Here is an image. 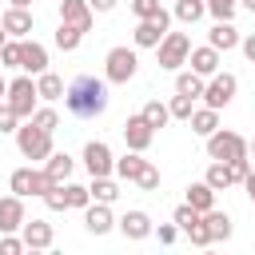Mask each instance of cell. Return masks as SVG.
<instances>
[{
	"instance_id": "e0dca14e",
	"label": "cell",
	"mask_w": 255,
	"mask_h": 255,
	"mask_svg": "<svg viewBox=\"0 0 255 255\" xmlns=\"http://www.w3.org/2000/svg\"><path fill=\"white\" fill-rule=\"evenodd\" d=\"M187 64H191V72H195L199 80H203V76H215V72H219V52L207 48V44H203V48H191Z\"/></svg>"
},
{
	"instance_id": "83f0119b",
	"label": "cell",
	"mask_w": 255,
	"mask_h": 255,
	"mask_svg": "<svg viewBox=\"0 0 255 255\" xmlns=\"http://www.w3.org/2000/svg\"><path fill=\"white\" fill-rule=\"evenodd\" d=\"M139 116H143V124H147L151 131H155V128H163V124L171 120V116H167V104H159V100H147Z\"/></svg>"
},
{
	"instance_id": "b9f144b4",
	"label": "cell",
	"mask_w": 255,
	"mask_h": 255,
	"mask_svg": "<svg viewBox=\"0 0 255 255\" xmlns=\"http://www.w3.org/2000/svg\"><path fill=\"white\" fill-rule=\"evenodd\" d=\"M44 203H48V211H68V199H64V183H56V187L44 195Z\"/></svg>"
},
{
	"instance_id": "f907efd6",
	"label": "cell",
	"mask_w": 255,
	"mask_h": 255,
	"mask_svg": "<svg viewBox=\"0 0 255 255\" xmlns=\"http://www.w3.org/2000/svg\"><path fill=\"white\" fill-rule=\"evenodd\" d=\"M243 187H247V195H251V203H255V167H251V175L243 179Z\"/></svg>"
},
{
	"instance_id": "d4e9b609",
	"label": "cell",
	"mask_w": 255,
	"mask_h": 255,
	"mask_svg": "<svg viewBox=\"0 0 255 255\" xmlns=\"http://www.w3.org/2000/svg\"><path fill=\"white\" fill-rule=\"evenodd\" d=\"M36 96L40 100H64V80L56 76V72H44V76H36Z\"/></svg>"
},
{
	"instance_id": "8d00e7d4",
	"label": "cell",
	"mask_w": 255,
	"mask_h": 255,
	"mask_svg": "<svg viewBox=\"0 0 255 255\" xmlns=\"http://www.w3.org/2000/svg\"><path fill=\"white\" fill-rule=\"evenodd\" d=\"M131 12H135L139 20H159V16H163V4H159V0H131Z\"/></svg>"
},
{
	"instance_id": "9c48e42d",
	"label": "cell",
	"mask_w": 255,
	"mask_h": 255,
	"mask_svg": "<svg viewBox=\"0 0 255 255\" xmlns=\"http://www.w3.org/2000/svg\"><path fill=\"white\" fill-rule=\"evenodd\" d=\"M167 28H171V16L163 12L159 20H139L135 32H131V40H135V48H159V40L167 36Z\"/></svg>"
},
{
	"instance_id": "cb8c5ba5",
	"label": "cell",
	"mask_w": 255,
	"mask_h": 255,
	"mask_svg": "<svg viewBox=\"0 0 255 255\" xmlns=\"http://www.w3.org/2000/svg\"><path fill=\"white\" fill-rule=\"evenodd\" d=\"M203 227H207L211 243L231 239V215H227V211H207V215H203Z\"/></svg>"
},
{
	"instance_id": "603a6c76",
	"label": "cell",
	"mask_w": 255,
	"mask_h": 255,
	"mask_svg": "<svg viewBox=\"0 0 255 255\" xmlns=\"http://www.w3.org/2000/svg\"><path fill=\"white\" fill-rule=\"evenodd\" d=\"M143 167H147V159H143V155H139V151H128V155H124V159H116V167H112V171H116V175H120V179H128V183H135V179H139V171H143Z\"/></svg>"
},
{
	"instance_id": "680465c9",
	"label": "cell",
	"mask_w": 255,
	"mask_h": 255,
	"mask_svg": "<svg viewBox=\"0 0 255 255\" xmlns=\"http://www.w3.org/2000/svg\"><path fill=\"white\" fill-rule=\"evenodd\" d=\"M203 255H215V251H203Z\"/></svg>"
},
{
	"instance_id": "d6a6232c",
	"label": "cell",
	"mask_w": 255,
	"mask_h": 255,
	"mask_svg": "<svg viewBox=\"0 0 255 255\" xmlns=\"http://www.w3.org/2000/svg\"><path fill=\"white\" fill-rule=\"evenodd\" d=\"M8 187H12V195H16V199L32 195V167H16V171H12V179H8Z\"/></svg>"
},
{
	"instance_id": "9f6ffc18",
	"label": "cell",
	"mask_w": 255,
	"mask_h": 255,
	"mask_svg": "<svg viewBox=\"0 0 255 255\" xmlns=\"http://www.w3.org/2000/svg\"><path fill=\"white\" fill-rule=\"evenodd\" d=\"M4 44H8V36H4V28H0V48H4Z\"/></svg>"
},
{
	"instance_id": "44dd1931",
	"label": "cell",
	"mask_w": 255,
	"mask_h": 255,
	"mask_svg": "<svg viewBox=\"0 0 255 255\" xmlns=\"http://www.w3.org/2000/svg\"><path fill=\"white\" fill-rule=\"evenodd\" d=\"M187 207L199 211V215L215 211V191H211L207 183H191V187H187Z\"/></svg>"
},
{
	"instance_id": "c3c4849f",
	"label": "cell",
	"mask_w": 255,
	"mask_h": 255,
	"mask_svg": "<svg viewBox=\"0 0 255 255\" xmlns=\"http://www.w3.org/2000/svg\"><path fill=\"white\" fill-rule=\"evenodd\" d=\"M239 48H243V56L255 64V32H251V36H243V40H239Z\"/></svg>"
},
{
	"instance_id": "91938a15",
	"label": "cell",
	"mask_w": 255,
	"mask_h": 255,
	"mask_svg": "<svg viewBox=\"0 0 255 255\" xmlns=\"http://www.w3.org/2000/svg\"><path fill=\"white\" fill-rule=\"evenodd\" d=\"M159 4H163V0H159Z\"/></svg>"
},
{
	"instance_id": "2e32d148",
	"label": "cell",
	"mask_w": 255,
	"mask_h": 255,
	"mask_svg": "<svg viewBox=\"0 0 255 255\" xmlns=\"http://www.w3.org/2000/svg\"><path fill=\"white\" fill-rule=\"evenodd\" d=\"M0 28H4V36L24 40V36L32 32V12H28V8H8V12L0 16Z\"/></svg>"
},
{
	"instance_id": "11a10c76",
	"label": "cell",
	"mask_w": 255,
	"mask_h": 255,
	"mask_svg": "<svg viewBox=\"0 0 255 255\" xmlns=\"http://www.w3.org/2000/svg\"><path fill=\"white\" fill-rule=\"evenodd\" d=\"M247 159H255V139H251V143H247Z\"/></svg>"
},
{
	"instance_id": "9a60e30c",
	"label": "cell",
	"mask_w": 255,
	"mask_h": 255,
	"mask_svg": "<svg viewBox=\"0 0 255 255\" xmlns=\"http://www.w3.org/2000/svg\"><path fill=\"white\" fill-rule=\"evenodd\" d=\"M120 231H124V239H147L151 231H155V223H151V215L147 211H139V207H131L120 223H116Z\"/></svg>"
},
{
	"instance_id": "816d5d0a",
	"label": "cell",
	"mask_w": 255,
	"mask_h": 255,
	"mask_svg": "<svg viewBox=\"0 0 255 255\" xmlns=\"http://www.w3.org/2000/svg\"><path fill=\"white\" fill-rule=\"evenodd\" d=\"M12 8H32V0H8Z\"/></svg>"
},
{
	"instance_id": "1f68e13d",
	"label": "cell",
	"mask_w": 255,
	"mask_h": 255,
	"mask_svg": "<svg viewBox=\"0 0 255 255\" xmlns=\"http://www.w3.org/2000/svg\"><path fill=\"white\" fill-rule=\"evenodd\" d=\"M203 183H207L211 191L231 187V171H227V163H211V167H207V175H203Z\"/></svg>"
},
{
	"instance_id": "7dc6e473",
	"label": "cell",
	"mask_w": 255,
	"mask_h": 255,
	"mask_svg": "<svg viewBox=\"0 0 255 255\" xmlns=\"http://www.w3.org/2000/svg\"><path fill=\"white\" fill-rule=\"evenodd\" d=\"M151 235H159V243H175V235H179V227L175 223H159Z\"/></svg>"
},
{
	"instance_id": "7a4b0ae2",
	"label": "cell",
	"mask_w": 255,
	"mask_h": 255,
	"mask_svg": "<svg viewBox=\"0 0 255 255\" xmlns=\"http://www.w3.org/2000/svg\"><path fill=\"white\" fill-rule=\"evenodd\" d=\"M207 155L211 163H231V159H247V139L239 131H211L207 135Z\"/></svg>"
},
{
	"instance_id": "ab89813d",
	"label": "cell",
	"mask_w": 255,
	"mask_h": 255,
	"mask_svg": "<svg viewBox=\"0 0 255 255\" xmlns=\"http://www.w3.org/2000/svg\"><path fill=\"white\" fill-rule=\"evenodd\" d=\"M183 235H187V239H191L195 247H211V235H207V227H203V215H199V223H191V227H187Z\"/></svg>"
},
{
	"instance_id": "6f0895ef",
	"label": "cell",
	"mask_w": 255,
	"mask_h": 255,
	"mask_svg": "<svg viewBox=\"0 0 255 255\" xmlns=\"http://www.w3.org/2000/svg\"><path fill=\"white\" fill-rule=\"evenodd\" d=\"M24 255H44V251H24Z\"/></svg>"
},
{
	"instance_id": "bcb514c9",
	"label": "cell",
	"mask_w": 255,
	"mask_h": 255,
	"mask_svg": "<svg viewBox=\"0 0 255 255\" xmlns=\"http://www.w3.org/2000/svg\"><path fill=\"white\" fill-rule=\"evenodd\" d=\"M20 128V120H16V112L8 108V104H0V131H16Z\"/></svg>"
},
{
	"instance_id": "7402d4cb",
	"label": "cell",
	"mask_w": 255,
	"mask_h": 255,
	"mask_svg": "<svg viewBox=\"0 0 255 255\" xmlns=\"http://www.w3.org/2000/svg\"><path fill=\"white\" fill-rule=\"evenodd\" d=\"M187 124H191V131H195V135H203V139H207L211 131H219V112H211V108H195Z\"/></svg>"
},
{
	"instance_id": "3957f363",
	"label": "cell",
	"mask_w": 255,
	"mask_h": 255,
	"mask_svg": "<svg viewBox=\"0 0 255 255\" xmlns=\"http://www.w3.org/2000/svg\"><path fill=\"white\" fill-rule=\"evenodd\" d=\"M139 72V56H135V48H112L108 56H104V80L108 84H128L131 76Z\"/></svg>"
},
{
	"instance_id": "8fae6325",
	"label": "cell",
	"mask_w": 255,
	"mask_h": 255,
	"mask_svg": "<svg viewBox=\"0 0 255 255\" xmlns=\"http://www.w3.org/2000/svg\"><path fill=\"white\" fill-rule=\"evenodd\" d=\"M151 139H155V131L143 124V116H128L124 120V143H128V151H147L151 147Z\"/></svg>"
},
{
	"instance_id": "7c38bea8",
	"label": "cell",
	"mask_w": 255,
	"mask_h": 255,
	"mask_svg": "<svg viewBox=\"0 0 255 255\" xmlns=\"http://www.w3.org/2000/svg\"><path fill=\"white\" fill-rule=\"evenodd\" d=\"M96 12L88 8V0H60V24H72L76 32H92Z\"/></svg>"
},
{
	"instance_id": "5b68a950",
	"label": "cell",
	"mask_w": 255,
	"mask_h": 255,
	"mask_svg": "<svg viewBox=\"0 0 255 255\" xmlns=\"http://www.w3.org/2000/svg\"><path fill=\"white\" fill-rule=\"evenodd\" d=\"M235 92H239V80H235L231 72H215V76L203 84V108L219 112V108H227V104L235 100Z\"/></svg>"
},
{
	"instance_id": "d590c367",
	"label": "cell",
	"mask_w": 255,
	"mask_h": 255,
	"mask_svg": "<svg viewBox=\"0 0 255 255\" xmlns=\"http://www.w3.org/2000/svg\"><path fill=\"white\" fill-rule=\"evenodd\" d=\"M64 199H68V207H92V195L80 183H64Z\"/></svg>"
},
{
	"instance_id": "836d02e7",
	"label": "cell",
	"mask_w": 255,
	"mask_h": 255,
	"mask_svg": "<svg viewBox=\"0 0 255 255\" xmlns=\"http://www.w3.org/2000/svg\"><path fill=\"white\" fill-rule=\"evenodd\" d=\"M207 4V12L215 16V24H231V16H235V8H239V0H203Z\"/></svg>"
},
{
	"instance_id": "30bf717a",
	"label": "cell",
	"mask_w": 255,
	"mask_h": 255,
	"mask_svg": "<svg viewBox=\"0 0 255 255\" xmlns=\"http://www.w3.org/2000/svg\"><path fill=\"white\" fill-rule=\"evenodd\" d=\"M52 239H56L52 223H44V219H24V227H20V243H24L28 251H48Z\"/></svg>"
},
{
	"instance_id": "f6af8a7d",
	"label": "cell",
	"mask_w": 255,
	"mask_h": 255,
	"mask_svg": "<svg viewBox=\"0 0 255 255\" xmlns=\"http://www.w3.org/2000/svg\"><path fill=\"white\" fill-rule=\"evenodd\" d=\"M52 187H56V183H52L44 171H32V195H48Z\"/></svg>"
},
{
	"instance_id": "ac0fdd59",
	"label": "cell",
	"mask_w": 255,
	"mask_h": 255,
	"mask_svg": "<svg viewBox=\"0 0 255 255\" xmlns=\"http://www.w3.org/2000/svg\"><path fill=\"white\" fill-rule=\"evenodd\" d=\"M72 167H76V159H72L68 151H52V155L44 159V175H48L52 183H68V179H72Z\"/></svg>"
},
{
	"instance_id": "74e56055",
	"label": "cell",
	"mask_w": 255,
	"mask_h": 255,
	"mask_svg": "<svg viewBox=\"0 0 255 255\" xmlns=\"http://www.w3.org/2000/svg\"><path fill=\"white\" fill-rule=\"evenodd\" d=\"M171 223H175L179 231H187L191 223H199V211H191L187 203H179V207H175V215H171Z\"/></svg>"
},
{
	"instance_id": "f546056e",
	"label": "cell",
	"mask_w": 255,
	"mask_h": 255,
	"mask_svg": "<svg viewBox=\"0 0 255 255\" xmlns=\"http://www.w3.org/2000/svg\"><path fill=\"white\" fill-rule=\"evenodd\" d=\"M28 124H32V128H40L44 135H52V131L60 128V116H56V108H36Z\"/></svg>"
},
{
	"instance_id": "6da1fadb",
	"label": "cell",
	"mask_w": 255,
	"mask_h": 255,
	"mask_svg": "<svg viewBox=\"0 0 255 255\" xmlns=\"http://www.w3.org/2000/svg\"><path fill=\"white\" fill-rule=\"evenodd\" d=\"M64 108L76 116V120H96L108 112V80H96V76H76L68 88H64Z\"/></svg>"
},
{
	"instance_id": "d6986e66",
	"label": "cell",
	"mask_w": 255,
	"mask_h": 255,
	"mask_svg": "<svg viewBox=\"0 0 255 255\" xmlns=\"http://www.w3.org/2000/svg\"><path fill=\"white\" fill-rule=\"evenodd\" d=\"M84 227H88L92 235H108V231L116 227V219H112V207H104V203H92V207H84Z\"/></svg>"
},
{
	"instance_id": "8992f818",
	"label": "cell",
	"mask_w": 255,
	"mask_h": 255,
	"mask_svg": "<svg viewBox=\"0 0 255 255\" xmlns=\"http://www.w3.org/2000/svg\"><path fill=\"white\" fill-rule=\"evenodd\" d=\"M16 147L24 159H48L52 155V135H44L40 128H32L28 120L16 128Z\"/></svg>"
},
{
	"instance_id": "ee69618b",
	"label": "cell",
	"mask_w": 255,
	"mask_h": 255,
	"mask_svg": "<svg viewBox=\"0 0 255 255\" xmlns=\"http://www.w3.org/2000/svg\"><path fill=\"white\" fill-rule=\"evenodd\" d=\"M24 251H28V247L20 243V235H4V239H0V255H24Z\"/></svg>"
},
{
	"instance_id": "4dcf8cb0",
	"label": "cell",
	"mask_w": 255,
	"mask_h": 255,
	"mask_svg": "<svg viewBox=\"0 0 255 255\" xmlns=\"http://www.w3.org/2000/svg\"><path fill=\"white\" fill-rule=\"evenodd\" d=\"M203 12H207L203 0H175V20H183V24H195Z\"/></svg>"
},
{
	"instance_id": "db71d44e",
	"label": "cell",
	"mask_w": 255,
	"mask_h": 255,
	"mask_svg": "<svg viewBox=\"0 0 255 255\" xmlns=\"http://www.w3.org/2000/svg\"><path fill=\"white\" fill-rule=\"evenodd\" d=\"M239 8H247V12H255V0H239Z\"/></svg>"
},
{
	"instance_id": "ba28073f",
	"label": "cell",
	"mask_w": 255,
	"mask_h": 255,
	"mask_svg": "<svg viewBox=\"0 0 255 255\" xmlns=\"http://www.w3.org/2000/svg\"><path fill=\"white\" fill-rule=\"evenodd\" d=\"M84 167H88V175H92V179H108V175H112V167H116L112 147H108L104 139H92V143L84 147Z\"/></svg>"
},
{
	"instance_id": "7bdbcfd3",
	"label": "cell",
	"mask_w": 255,
	"mask_h": 255,
	"mask_svg": "<svg viewBox=\"0 0 255 255\" xmlns=\"http://www.w3.org/2000/svg\"><path fill=\"white\" fill-rule=\"evenodd\" d=\"M227 171H231V183H243V179L251 175V159H231Z\"/></svg>"
},
{
	"instance_id": "ffe728a7",
	"label": "cell",
	"mask_w": 255,
	"mask_h": 255,
	"mask_svg": "<svg viewBox=\"0 0 255 255\" xmlns=\"http://www.w3.org/2000/svg\"><path fill=\"white\" fill-rule=\"evenodd\" d=\"M239 28L235 24H215L211 32H207V48H215V52H231V48H239Z\"/></svg>"
},
{
	"instance_id": "4316f807",
	"label": "cell",
	"mask_w": 255,
	"mask_h": 255,
	"mask_svg": "<svg viewBox=\"0 0 255 255\" xmlns=\"http://www.w3.org/2000/svg\"><path fill=\"white\" fill-rule=\"evenodd\" d=\"M175 96L199 100V96H203V80H199L195 72H179V76H175Z\"/></svg>"
},
{
	"instance_id": "f5cc1de1",
	"label": "cell",
	"mask_w": 255,
	"mask_h": 255,
	"mask_svg": "<svg viewBox=\"0 0 255 255\" xmlns=\"http://www.w3.org/2000/svg\"><path fill=\"white\" fill-rule=\"evenodd\" d=\"M4 96H8V80L0 76V104H4Z\"/></svg>"
},
{
	"instance_id": "484cf974",
	"label": "cell",
	"mask_w": 255,
	"mask_h": 255,
	"mask_svg": "<svg viewBox=\"0 0 255 255\" xmlns=\"http://www.w3.org/2000/svg\"><path fill=\"white\" fill-rule=\"evenodd\" d=\"M88 195H92V203H104V207H112V203L120 199V187H116V183H112V175H108V179H92Z\"/></svg>"
},
{
	"instance_id": "f1b7e54d",
	"label": "cell",
	"mask_w": 255,
	"mask_h": 255,
	"mask_svg": "<svg viewBox=\"0 0 255 255\" xmlns=\"http://www.w3.org/2000/svg\"><path fill=\"white\" fill-rule=\"evenodd\" d=\"M52 40H56V48H60V52H76V48H80V40H84V32H76L72 24H60Z\"/></svg>"
},
{
	"instance_id": "5bb4252c",
	"label": "cell",
	"mask_w": 255,
	"mask_h": 255,
	"mask_svg": "<svg viewBox=\"0 0 255 255\" xmlns=\"http://www.w3.org/2000/svg\"><path fill=\"white\" fill-rule=\"evenodd\" d=\"M24 199H16V195H4L0 199V235H16L20 227H24Z\"/></svg>"
},
{
	"instance_id": "681fc988",
	"label": "cell",
	"mask_w": 255,
	"mask_h": 255,
	"mask_svg": "<svg viewBox=\"0 0 255 255\" xmlns=\"http://www.w3.org/2000/svg\"><path fill=\"white\" fill-rule=\"evenodd\" d=\"M88 8H92V12H112L116 0H88Z\"/></svg>"
},
{
	"instance_id": "e575fe53",
	"label": "cell",
	"mask_w": 255,
	"mask_h": 255,
	"mask_svg": "<svg viewBox=\"0 0 255 255\" xmlns=\"http://www.w3.org/2000/svg\"><path fill=\"white\" fill-rule=\"evenodd\" d=\"M191 112H195V100L171 96V104H167V116H171V120H191Z\"/></svg>"
},
{
	"instance_id": "60d3db41",
	"label": "cell",
	"mask_w": 255,
	"mask_h": 255,
	"mask_svg": "<svg viewBox=\"0 0 255 255\" xmlns=\"http://www.w3.org/2000/svg\"><path fill=\"white\" fill-rule=\"evenodd\" d=\"M135 183H139L143 191H155V187H159V167H155V163H147V167L139 171V179H135Z\"/></svg>"
},
{
	"instance_id": "f35d334b",
	"label": "cell",
	"mask_w": 255,
	"mask_h": 255,
	"mask_svg": "<svg viewBox=\"0 0 255 255\" xmlns=\"http://www.w3.org/2000/svg\"><path fill=\"white\" fill-rule=\"evenodd\" d=\"M0 68H20V40H8L0 48Z\"/></svg>"
},
{
	"instance_id": "277c9868",
	"label": "cell",
	"mask_w": 255,
	"mask_h": 255,
	"mask_svg": "<svg viewBox=\"0 0 255 255\" xmlns=\"http://www.w3.org/2000/svg\"><path fill=\"white\" fill-rule=\"evenodd\" d=\"M36 84H32V76H16L12 84H8V96H4V104L16 112V120H32V112H36Z\"/></svg>"
},
{
	"instance_id": "4fadbf2b",
	"label": "cell",
	"mask_w": 255,
	"mask_h": 255,
	"mask_svg": "<svg viewBox=\"0 0 255 255\" xmlns=\"http://www.w3.org/2000/svg\"><path fill=\"white\" fill-rule=\"evenodd\" d=\"M20 68L28 76H44L48 72V48L36 40H20Z\"/></svg>"
},
{
	"instance_id": "52a82bcc",
	"label": "cell",
	"mask_w": 255,
	"mask_h": 255,
	"mask_svg": "<svg viewBox=\"0 0 255 255\" xmlns=\"http://www.w3.org/2000/svg\"><path fill=\"white\" fill-rule=\"evenodd\" d=\"M159 68H167V72H175L179 64H187V56H191V40L183 36V32H167L163 40H159Z\"/></svg>"
}]
</instances>
